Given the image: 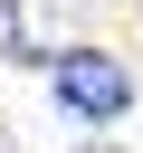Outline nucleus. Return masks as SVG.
<instances>
[{
    "label": "nucleus",
    "instance_id": "f03ea898",
    "mask_svg": "<svg viewBox=\"0 0 143 153\" xmlns=\"http://www.w3.org/2000/svg\"><path fill=\"white\" fill-rule=\"evenodd\" d=\"M10 29H19V57L57 67V29H67V0H10Z\"/></svg>",
    "mask_w": 143,
    "mask_h": 153
},
{
    "label": "nucleus",
    "instance_id": "f257e3e1",
    "mask_svg": "<svg viewBox=\"0 0 143 153\" xmlns=\"http://www.w3.org/2000/svg\"><path fill=\"white\" fill-rule=\"evenodd\" d=\"M48 96H57L76 124H114V115L133 105V67H124V57H105V48H57Z\"/></svg>",
    "mask_w": 143,
    "mask_h": 153
}]
</instances>
